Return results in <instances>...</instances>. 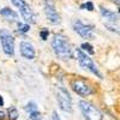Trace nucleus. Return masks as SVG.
Listing matches in <instances>:
<instances>
[{
    "mask_svg": "<svg viewBox=\"0 0 120 120\" xmlns=\"http://www.w3.org/2000/svg\"><path fill=\"white\" fill-rule=\"evenodd\" d=\"M52 49L54 54L60 59H71L73 56L72 47L68 40L63 34H55L52 40Z\"/></svg>",
    "mask_w": 120,
    "mask_h": 120,
    "instance_id": "f257e3e1",
    "label": "nucleus"
},
{
    "mask_svg": "<svg viewBox=\"0 0 120 120\" xmlns=\"http://www.w3.org/2000/svg\"><path fill=\"white\" fill-rule=\"evenodd\" d=\"M73 52H75V56H76V59L78 60L79 65H81L84 70H88L89 72H91L93 75H95V76L98 77L100 79L103 78L102 75H101V72L98 71L97 66H96L95 63L93 61V59L90 58L86 53H84L81 48H76Z\"/></svg>",
    "mask_w": 120,
    "mask_h": 120,
    "instance_id": "f03ea898",
    "label": "nucleus"
},
{
    "mask_svg": "<svg viewBox=\"0 0 120 120\" xmlns=\"http://www.w3.org/2000/svg\"><path fill=\"white\" fill-rule=\"evenodd\" d=\"M78 108L85 120H103V114L100 109L85 100H79Z\"/></svg>",
    "mask_w": 120,
    "mask_h": 120,
    "instance_id": "7ed1b4c3",
    "label": "nucleus"
},
{
    "mask_svg": "<svg viewBox=\"0 0 120 120\" xmlns=\"http://www.w3.org/2000/svg\"><path fill=\"white\" fill-rule=\"evenodd\" d=\"M56 102H58L59 109L61 112L72 113V111H73L72 97L65 86H58L56 88Z\"/></svg>",
    "mask_w": 120,
    "mask_h": 120,
    "instance_id": "20e7f679",
    "label": "nucleus"
},
{
    "mask_svg": "<svg viewBox=\"0 0 120 120\" xmlns=\"http://www.w3.org/2000/svg\"><path fill=\"white\" fill-rule=\"evenodd\" d=\"M0 43L6 55L12 56L15 54V36L7 29H0Z\"/></svg>",
    "mask_w": 120,
    "mask_h": 120,
    "instance_id": "39448f33",
    "label": "nucleus"
},
{
    "mask_svg": "<svg viewBox=\"0 0 120 120\" xmlns=\"http://www.w3.org/2000/svg\"><path fill=\"white\" fill-rule=\"evenodd\" d=\"M12 3V5H15L18 10H19V13L23 17V19L25 21V23L28 24H31V23H35V13L33 11L31 6H30L25 0H10Z\"/></svg>",
    "mask_w": 120,
    "mask_h": 120,
    "instance_id": "423d86ee",
    "label": "nucleus"
},
{
    "mask_svg": "<svg viewBox=\"0 0 120 120\" xmlns=\"http://www.w3.org/2000/svg\"><path fill=\"white\" fill-rule=\"evenodd\" d=\"M71 88L81 97H88L94 94L93 86L89 85L85 79H82V78H73L71 81Z\"/></svg>",
    "mask_w": 120,
    "mask_h": 120,
    "instance_id": "0eeeda50",
    "label": "nucleus"
},
{
    "mask_svg": "<svg viewBox=\"0 0 120 120\" xmlns=\"http://www.w3.org/2000/svg\"><path fill=\"white\" fill-rule=\"evenodd\" d=\"M72 29L75 33H77L83 38L90 40L94 37V26L82 22L81 19H75L72 22Z\"/></svg>",
    "mask_w": 120,
    "mask_h": 120,
    "instance_id": "6e6552de",
    "label": "nucleus"
},
{
    "mask_svg": "<svg viewBox=\"0 0 120 120\" xmlns=\"http://www.w3.org/2000/svg\"><path fill=\"white\" fill-rule=\"evenodd\" d=\"M43 11H45L47 21H49L54 25L60 23V16L55 8L53 0H43Z\"/></svg>",
    "mask_w": 120,
    "mask_h": 120,
    "instance_id": "1a4fd4ad",
    "label": "nucleus"
},
{
    "mask_svg": "<svg viewBox=\"0 0 120 120\" xmlns=\"http://www.w3.org/2000/svg\"><path fill=\"white\" fill-rule=\"evenodd\" d=\"M19 51H21V54L23 58L28 59V60H34L36 52H35V47L31 42L29 41H22L21 45H19Z\"/></svg>",
    "mask_w": 120,
    "mask_h": 120,
    "instance_id": "9d476101",
    "label": "nucleus"
},
{
    "mask_svg": "<svg viewBox=\"0 0 120 120\" xmlns=\"http://www.w3.org/2000/svg\"><path fill=\"white\" fill-rule=\"evenodd\" d=\"M100 12H101L102 17H105L106 19H108V21L112 22V23H115V22L119 21L118 13H115L114 11H112V10H109V8H106L103 6H100Z\"/></svg>",
    "mask_w": 120,
    "mask_h": 120,
    "instance_id": "9b49d317",
    "label": "nucleus"
},
{
    "mask_svg": "<svg viewBox=\"0 0 120 120\" xmlns=\"http://www.w3.org/2000/svg\"><path fill=\"white\" fill-rule=\"evenodd\" d=\"M0 16H3L5 19L11 21V22H17V19H18V13L13 11V10H11L10 7H3L0 10Z\"/></svg>",
    "mask_w": 120,
    "mask_h": 120,
    "instance_id": "f8f14e48",
    "label": "nucleus"
},
{
    "mask_svg": "<svg viewBox=\"0 0 120 120\" xmlns=\"http://www.w3.org/2000/svg\"><path fill=\"white\" fill-rule=\"evenodd\" d=\"M6 115L7 120H18L19 119V112L16 106H10L6 109Z\"/></svg>",
    "mask_w": 120,
    "mask_h": 120,
    "instance_id": "ddd939ff",
    "label": "nucleus"
},
{
    "mask_svg": "<svg viewBox=\"0 0 120 120\" xmlns=\"http://www.w3.org/2000/svg\"><path fill=\"white\" fill-rule=\"evenodd\" d=\"M23 111H24L26 114H30V113H33V112H35V111H38V106H37V103L34 102V101H29V102H26V103L23 106Z\"/></svg>",
    "mask_w": 120,
    "mask_h": 120,
    "instance_id": "4468645a",
    "label": "nucleus"
},
{
    "mask_svg": "<svg viewBox=\"0 0 120 120\" xmlns=\"http://www.w3.org/2000/svg\"><path fill=\"white\" fill-rule=\"evenodd\" d=\"M17 28H18L17 30H18L19 34H26V33H29V30H30V24L22 23V22L17 21Z\"/></svg>",
    "mask_w": 120,
    "mask_h": 120,
    "instance_id": "2eb2a0df",
    "label": "nucleus"
},
{
    "mask_svg": "<svg viewBox=\"0 0 120 120\" xmlns=\"http://www.w3.org/2000/svg\"><path fill=\"white\" fill-rule=\"evenodd\" d=\"M81 49H82L84 53H86V54H95L94 47L90 45L89 42H83V43L81 45Z\"/></svg>",
    "mask_w": 120,
    "mask_h": 120,
    "instance_id": "dca6fc26",
    "label": "nucleus"
},
{
    "mask_svg": "<svg viewBox=\"0 0 120 120\" xmlns=\"http://www.w3.org/2000/svg\"><path fill=\"white\" fill-rule=\"evenodd\" d=\"M28 119L29 120H43V115L40 111H35L33 113L28 114Z\"/></svg>",
    "mask_w": 120,
    "mask_h": 120,
    "instance_id": "f3484780",
    "label": "nucleus"
},
{
    "mask_svg": "<svg viewBox=\"0 0 120 120\" xmlns=\"http://www.w3.org/2000/svg\"><path fill=\"white\" fill-rule=\"evenodd\" d=\"M79 8L86 10V11H94V4H93V1H85L79 5Z\"/></svg>",
    "mask_w": 120,
    "mask_h": 120,
    "instance_id": "a211bd4d",
    "label": "nucleus"
},
{
    "mask_svg": "<svg viewBox=\"0 0 120 120\" xmlns=\"http://www.w3.org/2000/svg\"><path fill=\"white\" fill-rule=\"evenodd\" d=\"M38 35H40L42 41H46V40H48V36H49V30L47 28H42L41 30H40Z\"/></svg>",
    "mask_w": 120,
    "mask_h": 120,
    "instance_id": "6ab92c4d",
    "label": "nucleus"
},
{
    "mask_svg": "<svg viewBox=\"0 0 120 120\" xmlns=\"http://www.w3.org/2000/svg\"><path fill=\"white\" fill-rule=\"evenodd\" d=\"M105 26H106L108 30H111V31L116 33V34L120 35V28H119V26H116V25H114V24H112V23H105Z\"/></svg>",
    "mask_w": 120,
    "mask_h": 120,
    "instance_id": "aec40b11",
    "label": "nucleus"
},
{
    "mask_svg": "<svg viewBox=\"0 0 120 120\" xmlns=\"http://www.w3.org/2000/svg\"><path fill=\"white\" fill-rule=\"evenodd\" d=\"M52 120H63V119L60 118V115L56 111H53L52 112Z\"/></svg>",
    "mask_w": 120,
    "mask_h": 120,
    "instance_id": "412c9836",
    "label": "nucleus"
},
{
    "mask_svg": "<svg viewBox=\"0 0 120 120\" xmlns=\"http://www.w3.org/2000/svg\"><path fill=\"white\" fill-rule=\"evenodd\" d=\"M0 120H7L6 111H4V109H0Z\"/></svg>",
    "mask_w": 120,
    "mask_h": 120,
    "instance_id": "4be33fe9",
    "label": "nucleus"
},
{
    "mask_svg": "<svg viewBox=\"0 0 120 120\" xmlns=\"http://www.w3.org/2000/svg\"><path fill=\"white\" fill-rule=\"evenodd\" d=\"M4 106H5V101H4V97L1 96V94H0V107L3 108Z\"/></svg>",
    "mask_w": 120,
    "mask_h": 120,
    "instance_id": "5701e85b",
    "label": "nucleus"
},
{
    "mask_svg": "<svg viewBox=\"0 0 120 120\" xmlns=\"http://www.w3.org/2000/svg\"><path fill=\"white\" fill-rule=\"evenodd\" d=\"M112 1H113L114 4H116V5H120V0H112Z\"/></svg>",
    "mask_w": 120,
    "mask_h": 120,
    "instance_id": "b1692460",
    "label": "nucleus"
},
{
    "mask_svg": "<svg viewBox=\"0 0 120 120\" xmlns=\"http://www.w3.org/2000/svg\"><path fill=\"white\" fill-rule=\"evenodd\" d=\"M118 12H119V13H120V7H119V11H118Z\"/></svg>",
    "mask_w": 120,
    "mask_h": 120,
    "instance_id": "393cba45",
    "label": "nucleus"
},
{
    "mask_svg": "<svg viewBox=\"0 0 120 120\" xmlns=\"http://www.w3.org/2000/svg\"><path fill=\"white\" fill-rule=\"evenodd\" d=\"M0 109H1V107H0Z\"/></svg>",
    "mask_w": 120,
    "mask_h": 120,
    "instance_id": "a878e982",
    "label": "nucleus"
}]
</instances>
